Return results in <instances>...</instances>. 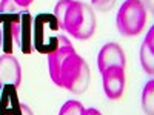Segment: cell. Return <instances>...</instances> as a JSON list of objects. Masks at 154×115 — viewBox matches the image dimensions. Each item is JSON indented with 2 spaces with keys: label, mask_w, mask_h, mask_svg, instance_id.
Here are the masks:
<instances>
[{
  "label": "cell",
  "mask_w": 154,
  "mask_h": 115,
  "mask_svg": "<svg viewBox=\"0 0 154 115\" xmlns=\"http://www.w3.org/2000/svg\"><path fill=\"white\" fill-rule=\"evenodd\" d=\"M148 12L142 0H125L116 17V26L125 37H136L145 29Z\"/></svg>",
  "instance_id": "277c9868"
},
{
  "label": "cell",
  "mask_w": 154,
  "mask_h": 115,
  "mask_svg": "<svg viewBox=\"0 0 154 115\" xmlns=\"http://www.w3.org/2000/svg\"><path fill=\"white\" fill-rule=\"evenodd\" d=\"M97 28V20L94 9L91 5L79 0H72L65 19H63V31L71 34V37L77 40H88L91 38Z\"/></svg>",
  "instance_id": "6da1fadb"
},
{
  "label": "cell",
  "mask_w": 154,
  "mask_h": 115,
  "mask_svg": "<svg viewBox=\"0 0 154 115\" xmlns=\"http://www.w3.org/2000/svg\"><path fill=\"white\" fill-rule=\"evenodd\" d=\"M116 3V0H91V8L102 11V12H106L109 11Z\"/></svg>",
  "instance_id": "2e32d148"
},
{
  "label": "cell",
  "mask_w": 154,
  "mask_h": 115,
  "mask_svg": "<svg viewBox=\"0 0 154 115\" xmlns=\"http://www.w3.org/2000/svg\"><path fill=\"white\" fill-rule=\"evenodd\" d=\"M86 108L77 100H68L59 111V115H85Z\"/></svg>",
  "instance_id": "5bb4252c"
},
{
  "label": "cell",
  "mask_w": 154,
  "mask_h": 115,
  "mask_svg": "<svg viewBox=\"0 0 154 115\" xmlns=\"http://www.w3.org/2000/svg\"><path fill=\"white\" fill-rule=\"evenodd\" d=\"M126 65V58H125V52L120 45L117 43H106L102 46V49L99 51L97 55V68L100 72H103L108 68H122L125 69Z\"/></svg>",
  "instance_id": "8992f818"
},
{
  "label": "cell",
  "mask_w": 154,
  "mask_h": 115,
  "mask_svg": "<svg viewBox=\"0 0 154 115\" xmlns=\"http://www.w3.org/2000/svg\"><path fill=\"white\" fill-rule=\"evenodd\" d=\"M142 3L145 5V8H146V12H152V8H154L152 0H142Z\"/></svg>",
  "instance_id": "ac0fdd59"
},
{
  "label": "cell",
  "mask_w": 154,
  "mask_h": 115,
  "mask_svg": "<svg viewBox=\"0 0 154 115\" xmlns=\"http://www.w3.org/2000/svg\"><path fill=\"white\" fill-rule=\"evenodd\" d=\"M2 42H3V38H2V28H0V49H2Z\"/></svg>",
  "instance_id": "44dd1931"
},
{
  "label": "cell",
  "mask_w": 154,
  "mask_h": 115,
  "mask_svg": "<svg viewBox=\"0 0 154 115\" xmlns=\"http://www.w3.org/2000/svg\"><path fill=\"white\" fill-rule=\"evenodd\" d=\"M89 80H91V72L85 58L77 52L68 55L60 69V87H65L71 94L80 95L86 92Z\"/></svg>",
  "instance_id": "7a4b0ae2"
},
{
  "label": "cell",
  "mask_w": 154,
  "mask_h": 115,
  "mask_svg": "<svg viewBox=\"0 0 154 115\" xmlns=\"http://www.w3.org/2000/svg\"><path fill=\"white\" fill-rule=\"evenodd\" d=\"M16 115H34V112L31 111V108L25 103H20V111Z\"/></svg>",
  "instance_id": "e0dca14e"
},
{
  "label": "cell",
  "mask_w": 154,
  "mask_h": 115,
  "mask_svg": "<svg viewBox=\"0 0 154 115\" xmlns=\"http://www.w3.org/2000/svg\"><path fill=\"white\" fill-rule=\"evenodd\" d=\"M25 9H28V8L20 6L16 0H2L0 2V23L2 22H19Z\"/></svg>",
  "instance_id": "7c38bea8"
},
{
  "label": "cell",
  "mask_w": 154,
  "mask_h": 115,
  "mask_svg": "<svg viewBox=\"0 0 154 115\" xmlns=\"http://www.w3.org/2000/svg\"><path fill=\"white\" fill-rule=\"evenodd\" d=\"M6 84H12L17 89L22 84V66L12 54L0 57V89Z\"/></svg>",
  "instance_id": "ba28073f"
},
{
  "label": "cell",
  "mask_w": 154,
  "mask_h": 115,
  "mask_svg": "<svg viewBox=\"0 0 154 115\" xmlns=\"http://www.w3.org/2000/svg\"><path fill=\"white\" fill-rule=\"evenodd\" d=\"M142 109L146 115H154V81L149 80L142 91Z\"/></svg>",
  "instance_id": "4fadbf2b"
},
{
  "label": "cell",
  "mask_w": 154,
  "mask_h": 115,
  "mask_svg": "<svg viewBox=\"0 0 154 115\" xmlns=\"http://www.w3.org/2000/svg\"><path fill=\"white\" fill-rule=\"evenodd\" d=\"M102 74L103 92L109 100H119L125 91V69L122 68H108Z\"/></svg>",
  "instance_id": "52a82bcc"
},
{
  "label": "cell",
  "mask_w": 154,
  "mask_h": 115,
  "mask_svg": "<svg viewBox=\"0 0 154 115\" xmlns=\"http://www.w3.org/2000/svg\"><path fill=\"white\" fill-rule=\"evenodd\" d=\"M0 91H2V95H0V115H16L20 111L17 87L12 84H6Z\"/></svg>",
  "instance_id": "30bf717a"
},
{
  "label": "cell",
  "mask_w": 154,
  "mask_h": 115,
  "mask_svg": "<svg viewBox=\"0 0 154 115\" xmlns=\"http://www.w3.org/2000/svg\"><path fill=\"white\" fill-rule=\"evenodd\" d=\"M140 66L146 75L152 77L154 74V29L149 28L145 40L140 46Z\"/></svg>",
  "instance_id": "8fae6325"
},
{
  "label": "cell",
  "mask_w": 154,
  "mask_h": 115,
  "mask_svg": "<svg viewBox=\"0 0 154 115\" xmlns=\"http://www.w3.org/2000/svg\"><path fill=\"white\" fill-rule=\"evenodd\" d=\"M72 52H75L74 46L71 45V42L65 35L59 37V43H57V48L53 51L51 54H48V69H49V77L53 80L54 84L60 86V69H62V65L63 61L68 58V55H71Z\"/></svg>",
  "instance_id": "5b68a950"
},
{
  "label": "cell",
  "mask_w": 154,
  "mask_h": 115,
  "mask_svg": "<svg viewBox=\"0 0 154 115\" xmlns=\"http://www.w3.org/2000/svg\"><path fill=\"white\" fill-rule=\"evenodd\" d=\"M72 0H59V2L56 3L54 6V11H53V16L56 17L57 23H59V28L62 29L63 28V19H65V14H66V11L69 8Z\"/></svg>",
  "instance_id": "9a60e30c"
},
{
  "label": "cell",
  "mask_w": 154,
  "mask_h": 115,
  "mask_svg": "<svg viewBox=\"0 0 154 115\" xmlns=\"http://www.w3.org/2000/svg\"><path fill=\"white\" fill-rule=\"evenodd\" d=\"M14 42L23 54L32 52V16L29 9H25L20 17V22L16 28Z\"/></svg>",
  "instance_id": "9c48e42d"
},
{
  "label": "cell",
  "mask_w": 154,
  "mask_h": 115,
  "mask_svg": "<svg viewBox=\"0 0 154 115\" xmlns=\"http://www.w3.org/2000/svg\"><path fill=\"white\" fill-rule=\"evenodd\" d=\"M16 2H17L20 6H23V8H28V6L34 2V0H16Z\"/></svg>",
  "instance_id": "d6986e66"
},
{
  "label": "cell",
  "mask_w": 154,
  "mask_h": 115,
  "mask_svg": "<svg viewBox=\"0 0 154 115\" xmlns=\"http://www.w3.org/2000/svg\"><path fill=\"white\" fill-rule=\"evenodd\" d=\"M85 115H102V114H100V111H97L96 108H88Z\"/></svg>",
  "instance_id": "ffe728a7"
},
{
  "label": "cell",
  "mask_w": 154,
  "mask_h": 115,
  "mask_svg": "<svg viewBox=\"0 0 154 115\" xmlns=\"http://www.w3.org/2000/svg\"><path fill=\"white\" fill-rule=\"evenodd\" d=\"M60 28L56 17L48 12H40L32 20V49L40 54H51L57 48Z\"/></svg>",
  "instance_id": "3957f363"
}]
</instances>
